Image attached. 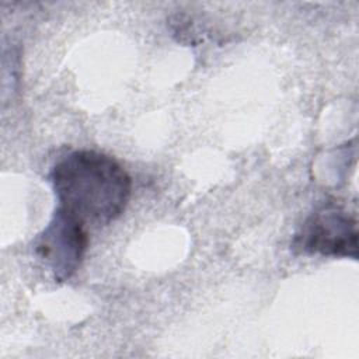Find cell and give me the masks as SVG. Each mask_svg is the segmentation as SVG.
<instances>
[{"label": "cell", "mask_w": 359, "mask_h": 359, "mask_svg": "<svg viewBox=\"0 0 359 359\" xmlns=\"http://www.w3.org/2000/svg\"><path fill=\"white\" fill-rule=\"evenodd\" d=\"M50 182L59 208L84 224L104 226L118 219L132 192V180L122 165L94 150H77L57 161Z\"/></svg>", "instance_id": "1"}, {"label": "cell", "mask_w": 359, "mask_h": 359, "mask_svg": "<svg viewBox=\"0 0 359 359\" xmlns=\"http://www.w3.org/2000/svg\"><path fill=\"white\" fill-rule=\"evenodd\" d=\"M87 245L86 224L57 206L48 226L35 237L34 252L57 282H65L80 268Z\"/></svg>", "instance_id": "3"}, {"label": "cell", "mask_w": 359, "mask_h": 359, "mask_svg": "<svg viewBox=\"0 0 359 359\" xmlns=\"http://www.w3.org/2000/svg\"><path fill=\"white\" fill-rule=\"evenodd\" d=\"M292 248L296 254L356 259V219L335 202L323 203L302 223L293 237Z\"/></svg>", "instance_id": "2"}]
</instances>
